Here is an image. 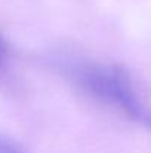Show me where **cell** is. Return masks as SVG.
<instances>
[{"label": "cell", "mask_w": 151, "mask_h": 153, "mask_svg": "<svg viewBox=\"0 0 151 153\" xmlns=\"http://www.w3.org/2000/svg\"><path fill=\"white\" fill-rule=\"evenodd\" d=\"M59 68L85 94L151 129V107L141 98L130 74L122 65L70 58L62 59Z\"/></svg>", "instance_id": "1"}, {"label": "cell", "mask_w": 151, "mask_h": 153, "mask_svg": "<svg viewBox=\"0 0 151 153\" xmlns=\"http://www.w3.org/2000/svg\"><path fill=\"white\" fill-rule=\"evenodd\" d=\"M0 153H25L24 149L12 138L0 134Z\"/></svg>", "instance_id": "2"}, {"label": "cell", "mask_w": 151, "mask_h": 153, "mask_svg": "<svg viewBox=\"0 0 151 153\" xmlns=\"http://www.w3.org/2000/svg\"><path fill=\"white\" fill-rule=\"evenodd\" d=\"M6 53H7V48H6V43H4V40L0 37V65L4 62V59H6Z\"/></svg>", "instance_id": "3"}]
</instances>
